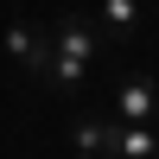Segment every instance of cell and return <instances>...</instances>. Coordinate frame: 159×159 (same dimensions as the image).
I'll use <instances>...</instances> for the list:
<instances>
[{
	"label": "cell",
	"mask_w": 159,
	"mask_h": 159,
	"mask_svg": "<svg viewBox=\"0 0 159 159\" xmlns=\"http://www.w3.org/2000/svg\"><path fill=\"white\" fill-rule=\"evenodd\" d=\"M70 159H96V153H70Z\"/></svg>",
	"instance_id": "obj_8"
},
{
	"label": "cell",
	"mask_w": 159,
	"mask_h": 159,
	"mask_svg": "<svg viewBox=\"0 0 159 159\" xmlns=\"http://www.w3.org/2000/svg\"><path fill=\"white\" fill-rule=\"evenodd\" d=\"M153 115H159V83L153 76H121V89H115V121L153 127Z\"/></svg>",
	"instance_id": "obj_3"
},
{
	"label": "cell",
	"mask_w": 159,
	"mask_h": 159,
	"mask_svg": "<svg viewBox=\"0 0 159 159\" xmlns=\"http://www.w3.org/2000/svg\"><path fill=\"white\" fill-rule=\"evenodd\" d=\"M102 45H108V38L96 32V19H89V13H64V19L51 25V51H57V57H76V64H89V70H96Z\"/></svg>",
	"instance_id": "obj_2"
},
{
	"label": "cell",
	"mask_w": 159,
	"mask_h": 159,
	"mask_svg": "<svg viewBox=\"0 0 159 159\" xmlns=\"http://www.w3.org/2000/svg\"><path fill=\"white\" fill-rule=\"evenodd\" d=\"M0 45H7V57H13V64H19L25 83H45V64H51V32H45V25L13 19L7 32H0Z\"/></svg>",
	"instance_id": "obj_1"
},
{
	"label": "cell",
	"mask_w": 159,
	"mask_h": 159,
	"mask_svg": "<svg viewBox=\"0 0 159 159\" xmlns=\"http://www.w3.org/2000/svg\"><path fill=\"white\" fill-rule=\"evenodd\" d=\"M45 83L57 89V96H76V89L89 83V64H76V57H57V51H51V64H45Z\"/></svg>",
	"instance_id": "obj_6"
},
{
	"label": "cell",
	"mask_w": 159,
	"mask_h": 159,
	"mask_svg": "<svg viewBox=\"0 0 159 159\" xmlns=\"http://www.w3.org/2000/svg\"><path fill=\"white\" fill-rule=\"evenodd\" d=\"M108 140H115V121H96V115L70 127V147H76V153H96V159H108Z\"/></svg>",
	"instance_id": "obj_7"
},
{
	"label": "cell",
	"mask_w": 159,
	"mask_h": 159,
	"mask_svg": "<svg viewBox=\"0 0 159 159\" xmlns=\"http://www.w3.org/2000/svg\"><path fill=\"white\" fill-rule=\"evenodd\" d=\"M140 25H147V7L140 0H102L96 7V32L102 38H134Z\"/></svg>",
	"instance_id": "obj_4"
},
{
	"label": "cell",
	"mask_w": 159,
	"mask_h": 159,
	"mask_svg": "<svg viewBox=\"0 0 159 159\" xmlns=\"http://www.w3.org/2000/svg\"><path fill=\"white\" fill-rule=\"evenodd\" d=\"M108 159H159V127H134V121H115Z\"/></svg>",
	"instance_id": "obj_5"
}]
</instances>
